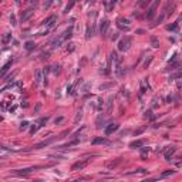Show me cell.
Returning a JSON list of instances; mask_svg holds the SVG:
<instances>
[{
    "instance_id": "9c48e42d",
    "label": "cell",
    "mask_w": 182,
    "mask_h": 182,
    "mask_svg": "<svg viewBox=\"0 0 182 182\" xmlns=\"http://www.w3.org/2000/svg\"><path fill=\"white\" fill-rule=\"evenodd\" d=\"M43 75H44V71H43V70H37V71H36V84H37V85L41 84Z\"/></svg>"
},
{
    "instance_id": "4316f807",
    "label": "cell",
    "mask_w": 182,
    "mask_h": 182,
    "mask_svg": "<svg viewBox=\"0 0 182 182\" xmlns=\"http://www.w3.org/2000/svg\"><path fill=\"white\" fill-rule=\"evenodd\" d=\"M73 6H74V3H70V4L67 6V7H65V11H68V10L71 9V7H73Z\"/></svg>"
},
{
    "instance_id": "f1b7e54d",
    "label": "cell",
    "mask_w": 182,
    "mask_h": 182,
    "mask_svg": "<svg viewBox=\"0 0 182 182\" xmlns=\"http://www.w3.org/2000/svg\"><path fill=\"white\" fill-rule=\"evenodd\" d=\"M118 39V33H114V36L111 37V40H117Z\"/></svg>"
},
{
    "instance_id": "ac0fdd59",
    "label": "cell",
    "mask_w": 182,
    "mask_h": 182,
    "mask_svg": "<svg viewBox=\"0 0 182 182\" xmlns=\"http://www.w3.org/2000/svg\"><path fill=\"white\" fill-rule=\"evenodd\" d=\"M175 174V171H172V169H168V171H165V172H162V177H171V175H174Z\"/></svg>"
},
{
    "instance_id": "8fae6325",
    "label": "cell",
    "mask_w": 182,
    "mask_h": 182,
    "mask_svg": "<svg viewBox=\"0 0 182 182\" xmlns=\"http://www.w3.org/2000/svg\"><path fill=\"white\" fill-rule=\"evenodd\" d=\"M33 171V168H29V169H19V171H16L14 175H27Z\"/></svg>"
},
{
    "instance_id": "ffe728a7",
    "label": "cell",
    "mask_w": 182,
    "mask_h": 182,
    "mask_svg": "<svg viewBox=\"0 0 182 182\" xmlns=\"http://www.w3.org/2000/svg\"><path fill=\"white\" fill-rule=\"evenodd\" d=\"M151 41H152V47H155V49H157L158 46H159V43H158L157 37H151Z\"/></svg>"
},
{
    "instance_id": "5bb4252c",
    "label": "cell",
    "mask_w": 182,
    "mask_h": 182,
    "mask_svg": "<svg viewBox=\"0 0 182 182\" xmlns=\"http://www.w3.org/2000/svg\"><path fill=\"white\" fill-rule=\"evenodd\" d=\"M154 14H155V4H154L152 7H149V9H148V11H147V17H148V19H152Z\"/></svg>"
},
{
    "instance_id": "5b68a950",
    "label": "cell",
    "mask_w": 182,
    "mask_h": 182,
    "mask_svg": "<svg viewBox=\"0 0 182 182\" xmlns=\"http://www.w3.org/2000/svg\"><path fill=\"white\" fill-rule=\"evenodd\" d=\"M56 23H57V17H56V16H50L49 19H46L44 26L47 27V29H51V27H54Z\"/></svg>"
},
{
    "instance_id": "7402d4cb",
    "label": "cell",
    "mask_w": 182,
    "mask_h": 182,
    "mask_svg": "<svg viewBox=\"0 0 182 182\" xmlns=\"http://www.w3.org/2000/svg\"><path fill=\"white\" fill-rule=\"evenodd\" d=\"M10 21H11V26H13V27H16V26H17V23H16V16L14 14L10 16Z\"/></svg>"
},
{
    "instance_id": "ba28073f",
    "label": "cell",
    "mask_w": 182,
    "mask_h": 182,
    "mask_svg": "<svg viewBox=\"0 0 182 182\" xmlns=\"http://www.w3.org/2000/svg\"><path fill=\"white\" fill-rule=\"evenodd\" d=\"M118 128H120L118 124H110L108 127L105 128V135H111V134L115 132V131H117Z\"/></svg>"
},
{
    "instance_id": "2e32d148",
    "label": "cell",
    "mask_w": 182,
    "mask_h": 182,
    "mask_svg": "<svg viewBox=\"0 0 182 182\" xmlns=\"http://www.w3.org/2000/svg\"><path fill=\"white\" fill-rule=\"evenodd\" d=\"M24 47H26V50H29V51H30V50H33V49L36 47V44L33 43V41H27Z\"/></svg>"
},
{
    "instance_id": "9a60e30c",
    "label": "cell",
    "mask_w": 182,
    "mask_h": 182,
    "mask_svg": "<svg viewBox=\"0 0 182 182\" xmlns=\"http://www.w3.org/2000/svg\"><path fill=\"white\" fill-rule=\"evenodd\" d=\"M175 151H177V148H175V147H171V149H169V151H167V154H165V158H167L168 161L171 159V155H172V154H175Z\"/></svg>"
},
{
    "instance_id": "52a82bcc",
    "label": "cell",
    "mask_w": 182,
    "mask_h": 182,
    "mask_svg": "<svg viewBox=\"0 0 182 182\" xmlns=\"http://www.w3.org/2000/svg\"><path fill=\"white\" fill-rule=\"evenodd\" d=\"M108 27H110V21L108 20H104L103 23H101V26H100V33L103 36H105L107 31H108Z\"/></svg>"
},
{
    "instance_id": "83f0119b",
    "label": "cell",
    "mask_w": 182,
    "mask_h": 182,
    "mask_svg": "<svg viewBox=\"0 0 182 182\" xmlns=\"http://www.w3.org/2000/svg\"><path fill=\"white\" fill-rule=\"evenodd\" d=\"M54 73H60V65H54Z\"/></svg>"
},
{
    "instance_id": "d4e9b609",
    "label": "cell",
    "mask_w": 182,
    "mask_h": 182,
    "mask_svg": "<svg viewBox=\"0 0 182 182\" xmlns=\"http://www.w3.org/2000/svg\"><path fill=\"white\" fill-rule=\"evenodd\" d=\"M37 128H39V127H37V125H34V127H31V129H30V134H34L36 131H37Z\"/></svg>"
},
{
    "instance_id": "603a6c76",
    "label": "cell",
    "mask_w": 182,
    "mask_h": 182,
    "mask_svg": "<svg viewBox=\"0 0 182 182\" xmlns=\"http://www.w3.org/2000/svg\"><path fill=\"white\" fill-rule=\"evenodd\" d=\"M27 127H29V122H27V121H23L21 125H20V129H26Z\"/></svg>"
},
{
    "instance_id": "cb8c5ba5",
    "label": "cell",
    "mask_w": 182,
    "mask_h": 182,
    "mask_svg": "<svg viewBox=\"0 0 182 182\" xmlns=\"http://www.w3.org/2000/svg\"><path fill=\"white\" fill-rule=\"evenodd\" d=\"M114 4H115V1H111V3H108V4H107V10L110 11V10L114 7Z\"/></svg>"
},
{
    "instance_id": "7c38bea8",
    "label": "cell",
    "mask_w": 182,
    "mask_h": 182,
    "mask_svg": "<svg viewBox=\"0 0 182 182\" xmlns=\"http://www.w3.org/2000/svg\"><path fill=\"white\" fill-rule=\"evenodd\" d=\"M107 142V139L105 138H103V137H98V138H95V139H93V145H98V144H105Z\"/></svg>"
},
{
    "instance_id": "484cf974",
    "label": "cell",
    "mask_w": 182,
    "mask_h": 182,
    "mask_svg": "<svg viewBox=\"0 0 182 182\" xmlns=\"http://www.w3.org/2000/svg\"><path fill=\"white\" fill-rule=\"evenodd\" d=\"M9 40H10V34H6V37L3 39V41H4V43H7Z\"/></svg>"
},
{
    "instance_id": "3957f363",
    "label": "cell",
    "mask_w": 182,
    "mask_h": 182,
    "mask_svg": "<svg viewBox=\"0 0 182 182\" xmlns=\"http://www.w3.org/2000/svg\"><path fill=\"white\" fill-rule=\"evenodd\" d=\"M71 37H73V27H68V29L65 30L63 34L60 36L59 39L61 40V43H64V41H67V40L71 39Z\"/></svg>"
},
{
    "instance_id": "6da1fadb",
    "label": "cell",
    "mask_w": 182,
    "mask_h": 182,
    "mask_svg": "<svg viewBox=\"0 0 182 182\" xmlns=\"http://www.w3.org/2000/svg\"><path fill=\"white\" fill-rule=\"evenodd\" d=\"M91 162V158H87V159H84V161H78V162H75L73 165V171H78V169H83V168H85L88 164Z\"/></svg>"
},
{
    "instance_id": "4fadbf2b",
    "label": "cell",
    "mask_w": 182,
    "mask_h": 182,
    "mask_svg": "<svg viewBox=\"0 0 182 182\" xmlns=\"http://www.w3.org/2000/svg\"><path fill=\"white\" fill-rule=\"evenodd\" d=\"M142 145H144V142L141 141V139H138V141H134V142L129 144V147H131V148H141Z\"/></svg>"
},
{
    "instance_id": "e0dca14e",
    "label": "cell",
    "mask_w": 182,
    "mask_h": 182,
    "mask_svg": "<svg viewBox=\"0 0 182 182\" xmlns=\"http://www.w3.org/2000/svg\"><path fill=\"white\" fill-rule=\"evenodd\" d=\"M113 111V97H110V100H108V108H107V113H111Z\"/></svg>"
},
{
    "instance_id": "8992f818",
    "label": "cell",
    "mask_w": 182,
    "mask_h": 182,
    "mask_svg": "<svg viewBox=\"0 0 182 182\" xmlns=\"http://www.w3.org/2000/svg\"><path fill=\"white\" fill-rule=\"evenodd\" d=\"M31 14H33V10L31 9H27L24 10L23 13H21V17H20V20H21V23H24V21H27V20L31 17Z\"/></svg>"
},
{
    "instance_id": "d6986e66",
    "label": "cell",
    "mask_w": 182,
    "mask_h": 182,
    "mask_svg": "<svg viewBox=\"0 0 182 182\" xmlns=\"http://www.w3.org/2000/svg\"><path fill=\"white\" fill-rule=\"evenodd\" d=\"M177 29H178V21L174 23V24H171V26H168V30H169V31H177Z\"/></svg>"
},
{
    "instance_id": "7a4b0ae2",
    "label": "cell",
    "mask_w": 182,
    "mask_h": 182,
    "mask_svg": "<svg viewBox=\"0 0 182 182\" xmlns=\"http://www.w3.org/2000/svg\"><path fill=\"white\" fill-rule=\"evenodd\" d=\"M129 43H131V39L129 37H125V39L120 40L118 41V50L120 51H125V50L129 49Z\"/></svg>"
},
{
    "instance_id": "30bf717a",
    "label": "cell",
    "mask_w": 182,
    "mask_h": 182,
    "mask_svg": "<svg viewBox=\"0 0 182 182\" xmlns=\"http://www.w3.org/2000/svg\"><path fill=\"white\" fill-rule=\"evenodd\" d=\"M10 67H11V61H7V63H6L4 65L1 67V70H0V77H3V75L7 73V70H9Z\"/></svg>"
},
{
    "instance_id": "277c9868",
    "label": "cell",
    "mask_w": 182,
    "mask_h": 182,
    "mask_svg": "<svg viewBox=\"0 0 182 182\" xmlns=\"http://www.w3.org/2000/svg\"><path fill=\"white\" fill-rule=\"evenodd\" d=\"M54 139H56V137H51L50 139H46V141H43V142H39V144H36L33 148H36V149H40V148H44V147H47V145H50L51 142H54Z\"/></svg>"
},
{
    "instance_id": "44dd1931",
    "label": "cell",
    "mask_w": 182,
    "mask_h": 182,
    "mask_svg": "<svg viewBox=\"0 0 182 182\" xmlns=\"http://www.w3.org/2000/svg\"><path fill=\"white\" fill-rule=\"evenodd\" d=\"M94 27H91V29H88L87 30V39H90V37H91V36H94Z\"/></svg>"
}]
</instances>
